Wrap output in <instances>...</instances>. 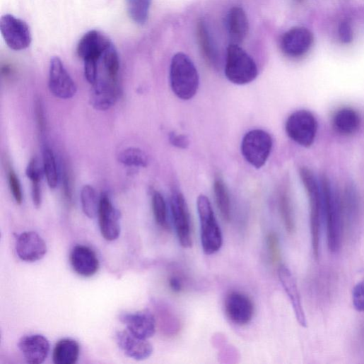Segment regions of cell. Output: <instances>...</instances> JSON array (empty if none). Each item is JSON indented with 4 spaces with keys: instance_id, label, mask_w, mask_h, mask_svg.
Segmentation results:
<instances>
[{
    "instance_id": "6da1fadb",
    "label": "cell",
    "mask_w": 364,
    "mask_h": 364,
    "mask_svg": "<svg viewBox=\"0 0 364 364\" xmlns=\"http://www.w3.org/2000/svg\"><path fill=\"white\" fill-rule=\"evenodd\" d=\"M323 195L324 214L327 221L329 249L337 252L341 247L344 225L342 199L329 178L324 176L321 181Z\"/></svg>"
},
{
    "instance_id": "7a4b0ae2",
    "label": "cell",
    "mask_w": 364,
    "mask_h": 364,
    "mask_svg": "<svg viewBox=\"0 0 364 364\" xmlns=\"http://www.w3.org/2000/svg\"><path fill=\"white\" fill-rule=\"evenodd\" d=\"M170 86L179 98L188 100L194 97L199 86L198 71L192 59L184 53L176 54L171 61Z\"/></svg>"
},
{
    "instance_id": "3957f363",
    "label": "cell",
    "mask_w": 364,
    "mask_h": 364,
    "mask_svg": "<svg viewBox=\"0 0 364 364\" xmlns=\"http://www.w3.org/2000/svg\"><path fill=\"white\" fill-rule=\"evenodd\" d=\"M300 176L309 199L312 245L314 256L317 259L319 257L320 230L324 214L321 183L307 168L303 167L300 169Z\"/></svg>"
},
{
    "instance_id": "277c9868",
    "label": "cell",
    "mask_w": 364,
    "mask_h": 364,
    "mask_svg": "<svg viewBox=\"0 0 364 364\" xmlns=\"http://www.w3.org/2000/svg\"><path fill=\"white\" fill-rule=\"evenodd\" d=\"M225 74L228 80L235 85H247L259 75L258 66L254 59L238 45L231 44L227 49Z\"/></svg>"
},
{
    "instance_id": "5b68a950",
    "label": "cell",
    "mask_w": 364,
    "mask_h": 364,
    "mask_svg": "<svg viewBox=\"0 0 364 364\" xmlns=\"http://www.w3.org/2000/svg\"><path fill=\"white\" fill-rule=\"evenodd\" d=\"M197 209L201 226V241L204 253L213 255L223 245L221 230L209 198L201 194L197 199Z\"/></svg>"
},
{
    "instance_id": "8992f818",
    "label": "cell",
    "mask_w": 364,
    "mask_h": 364,
    "mask_svg": "<svg viewBox=\"0 0 364 364\" xmlns=\"http://www.w3.org/2000/svg\"><path fill=\"white\" fill-rule=\"evenodd\" d=\"M318 130L315 115L306 110L292 113L286 123L288 136L295 143L305 148L310 147L315 142Z\"/></svg>"
},
{
    "instance_id": "52a82bcc",
    "label": "cell",
    "mask_w": 364,
    "mask_h": 364,
    "mask_svg": "<svg viewBox=\"0 0 364 364\" xmlns=\"http://www.w3.org/2000/svg\"><path fill=\"white\" fill-rule=\"evenodd\" d=\"M273 139L269 133L256 129L247 133L241 142V153L251 165L260 169L269 158Z\"/></svg>"
},
{
    "instance_id": "ba28073f",
    "label": "cell",
    "mask_w": 364,
    "mask_h": 364,
    "mask_svg": "<svg viewBox=\"0 0 364 364\" xmlns=\"http://www.w3.org/2000/svg\"><path fill=\"white\" fill-rule=\"evenodd\" d=\"M0 31L8 47L13 50H24L32 43V34L27 23L13 15L1 18Z\"/></svg>"
},
{
    "instance_id": "9c48e42d",
    "label": "cell",
    "mask_w": 364,
    "mask_h": 364,
    "mask_svg": "<svg viewBox=\"0 0 364 364\" xmlns=\"http://www.w3.org/2000/svg\"><path fill=\"white\" fill-rule=\"evenodd\" d=\"M170 208L181 246L185 249L191 248L192 237L189 208L184 195L177 189L172 193Z\"/></svg>"
},
{
    "instance_id": "30bf717a",
    "label": "cell",
    "mask_w": 364,
    "mask_h": 364,
    "mask_svg": "<svg viewBox=\"0 0 364 364\" xmlns=\"http://www.w3.org/2000/svg\"><path fill=\"white\" fill-rule=\"evenodd\" d=\"M49 88L54 96L64 100L72 98L77 92L75 82L58 57L50 61Z\"/></svg>"
},
{
    "instance_id": "8fae6325",
    "label": "cell",
    "mask_w": 364,
    "mask_h": 364,
    "mask_svg": "<svg viewBox=\"0 0 364 364\" xmlns=\"http://www.w3.org/2000/svg\"><path fill=\"white\" fill-rule=\"evenodd\" d=\"M119 93L118 81L112 80L105 74L98 72L97 80L90 92V103L97 110H107L115 104Z\"/></svg>"
},
{
    "instance_id": "7c38bea8",
    "label": "cell",
    "mask_w": 364,
    "mask_h": 364,
    "mask_svg": "<svg viewBox=\"0 0 364 364\" xmlns=\"http://www.w3.org/2000/svg\"><path fill=\"white\" fill-rule=\"evenodd\" d=\"M314 42V36L305 28H293L286 32L281 40L283 52L291 58H299L307 54Z\"/></svg>"
},
{
    "instance_id": "4fadbf2b",
    "label": "cell",
    "mask_w": 364,
    "mask_h": 364,
    "mask_svg": "<svg viewBox=\"0 0 364 364\" xmlns=\"http://www.w3.org/2000/svg\"><path fill=\"white\" fill-rule=\"evenodd\" d=\"M225 311L231 322L242 326L252 321L254 314V305L247 295L233 291L225 298Z\"/></svg>"
},
{
    "instance_id": "5bb4252c",
    "label": "cell",
    "mask_w": 364,
    "mask_h": 364,
    "mask_svg": "<svg viewBox=\"0 0 364 364\" xmlns=\"http://www.w3.org/2000/svg\"><path fill=\"white\" fill-rule=\"evenodd\" d=\"M98 216L102 236L107 241L117 239L120 234V214L105 193L100 195Z\"/></svg>"
},
{
    "instance_id": "9a60e30c",
    "label": "cell",
    "mask_w": 364,
    "mask_h": 364,
    "mask_svg": "<svg viewBox=\"0 0 364 364\" xmlns=\"http://www.w3.org/2000/svg\"><path fill=\"white\" fill-rule=\"evenodd\" d=\"M16 252L22 261L33 263L42 260L46 256L47 246L37 232L25 231L18 237Z\"/></svg>"
},
{
    "instance_id": "2e32d148",
    "label": "cell",
    "mask_w": 364,
    "mask_h": 364,
    "mask_svg": "<svg viewBox=\"0 0 364 364\" xmlns=\"http://www.w3.org/2000/svg\"><path fill=\"white\" fill-rule=\"evenodd\" d=\"M115 340L127 356L136 360L147 359L153 353V346L148 339L135 336L129 329L117 332Z\"/></svg>"
},
{
    "instance_id": "e0dca14e",
    "label": "cell",
    "mask_w": 364,
    "mask_h": 364,
    "mask_svg": "<svg viewBox=\"0 0 364 364\" xmlns=\"http://www.w3.org/2000/svg\"><path fill=\"white\" fill-rule=\"evenodd\" d=\"M119 319L135 336L148 339L156 331V320L154 315L148 310L127 313L120 316Z\"/></svg>"
},
{
    "instance_id": "ac0fdd59",
    "label": "cell",
    "mask_w": 364,
    "mask_h": 364,
    "mask_svg": "<svg viewBox=\"0 0 364 364\" xmlns=\"http://www.w3.org/2000/svg\"><path fill=\"white\" fill-rule=\"evenodd\" d=\"M111 40L98 30L86 33L77 45V54L83 61L99 59L106 49L112 44Z\"/></svg>"
},
{
    "instance_id": "d6986e66",
    "label": "cell",
    "mask_w": 364,
    "mask_h": 364,
    "mask_svg": "<svg viewBox=\"0 0 364 364\" xmlns=\"http://www.w3.org/2000/svg\"><path fill=\"white\" fill-rule=\"evenodd\" d=\"M25 359L28 363H42L48 356L50 344L41 334H32L23 337L18 344Z\"/></svg>"
},
{
    "instance_id": "ffe728a7",
    "label": "cell",
    "mask_w": 364,
    "mask_h": 364,
    "mask_svg": "<svg viewBox=\"0 0 364 364\" xmlns=\"http://www.w3.org/2000/svg\"><path fill=\"white\" fill-rule=\"evenodd\" d=\"M70 263L74 271L79 276L89 278L98 271L100 264L95 253L86 246H76L70 254Z\"/></svg>"
},
{
    "instance_id": "44dd1931",
    "label": "cell",
    "mask_w": 364,
    "mask_h": 364,
    "mask_svg": "<svg viewBox=\"0 0 364 364\" xmlns=\"http://www.w3.org/2000/svg\"><path fill=\"white\" fill-rule=\"evenodd\" d=\"M278 276L293 308L298 323L303 327H307V319L296 280L291 271L285 266L278 269Z\"/></svg>"
},
{
    "instance_id": "7402d4cb",
    "label": "cell",
    "mask_w": 364,
    "mask_h": 364,
    "mask_svg": "<svg viewBox=\"0 0 364 364\" xmlns=\"http://www.w3.org/2000/svg\"><path fill=\"white\" fill-rule=\"evenodd\" d=\"M227 29L232 44L238 45L247 38L249 24L246 13L239 7L231 8L227 16Z\"/></svg>"
},
{
    "instance_id": "603a6c76",
    "label": "cell",
    "mask_w": 364,
    "mask_h": 364,
    "mask_svg": "<svg viewBox=\"0 0 364 364\" xmlns=\"http://www.w3.org/2000/svg\"><path fill=\"white\" fill-rule=\"evenodd\" d=\"M360 116L353 108L345 107L338 110L333 116L332 124L337 133L344 136L355 134L360 128Z\"/></svg>"
},
{
    "instance_id": "cb8c5ba5",
    "label": "cell",
    "mask_w": 364,
    "mask_h": 364,
    "mask_svg": "<svg viewBox=\"0 0 364 364\" xmlns=\"http://www.w3.org/2000/svg\"><path fill=\"white\" fill-rule=\"evenodd\" d=\"M80 346L72 339H63L55 345L53 360L55 364H74L78 359Z\"/></svg>"
},
{
    "instance_id": "d4e9b609",
    "label": "cell",
    "mask_w": 364,
    "mask_h": 364,
    "mask_svg": "<svg viewBox=\"0 0 364 364\" xmlns=\"http://www.w3.org/2000/svg\"><path fill=\"white\" fill-rule=\"evenodd\" d=\"M213 192L220 213L223 219L228 222L231 216L230 196L227 186L220 175L216 176L214 180Z\"/></svg>"
},
{
    "instance_id": "484cf974",
    "label": "cell",
    "mask_w": 364,
    "mask_h": 364,
    "mask_svg": "<svg viewBox=\"0 0 364 364\" xmlns=\"http://www.w3.org/2000/svg\"><path fill=\"white\" fill-rule=\"evenodd\" d=\"M129 18L139 25H144L149 18L152 0H126Z\"/></svg>"
},
{
    "instance_id": "4316f807",
    "label": "cell",
    "mask_w": 364,
    "mask_h": 364,
    "mask_svg": "<svg viewBox=\"0 0 364 364\" xmlns=\"http://www.w3.org/2000/svg\"><path fill=\"white\" fill-rule=\"evenodd\" d=\"M198 37L201 52L209 64L213 66L218 65V55L212 43L207 28L204 22L198 25Z\"/></svg>"
},
{
    "instance_id": "83f0119b",
    "label": "cell",
    "mask_w": 364,
    "mask_h": 364,
    "mask_svg": "<svg viewBox=\"0 0 364 364\" xmlns=\"http://www.w3.org/2000/svg\"><path fill=\"white\" fill-rule=\"evenodd\" d=\"M279 209L287 231L292 233L295 224L291 199L286 187H283L279 194Z\"/></svg>"
},
{
    "instance_id": "f1b7e54d",
    "label": "cell",
    "mask_w": 364,
    "mask_h": 364,
    "mask_svg": "<svg viewBox=\"0 0 364 364\" xmlns=\"http://www.w3.org/2000/svg\"><path fill=\"white\" fill-rule=\"evenodd\" d=\"M43 169L49 187L55 189L59 183L58 168L55 155L48 147L43 151Z\"/></svg>"
},
{
    "instance_id": "f546056e",
    "label": "cell",
    "mask_w": 364,
    "mask_h": 364,
    "mask_svg": "<svg viewBox=\"0 0 364 364\" xmlns=\"http://www.w3.org/2000/svg\"><path fill=\"white\" fill-rule=\"evenodd\" d=\"M82 209L84 214L89 218L98 216L100 199L95 189L90 185H85L81 194Z\"/></svg>"
},
{
    "instance_id": "4dcf8cb0",
    "label": "cell",
    "mask_w": 364,
    "mask_h": 364,
    "mask_svg": "<svg viewBox=\"0 0 364 364\" xmlns=\"http://www.w3.org/2000/svg\"><path fill=\"white\" fill-rule=\"evenodd\" d=\"M118 160L120 163L128 167L146 168L148 165L147 155L136 148H129L121 152Z\"/></svg>"
},
{
    "instance_id": "1f68e13d",
    "label": "cell",
    "mask_w": 364,
    "mask_h": 364,
    "mask_svg": "<svg viewBox=\"0 0 364 364\" xmlns=\"http://www.w3.org/2000/svg\"><path fill=\"white\" fill-rule=\"evenodd\" d=\"M152 206L154 217L159 226L164 229L169 227L168 218V207L163 196L155 192L152 198Z\"/></svg>"
},
{
    "instance_id": "d6a6232c",
    "label": "cell",
    "mask_w": 364,
    "mask_h": 364,
    "mask_svg": "<svg viewBox=\"0 0 364 364\" xmlns=\"http://www.w3.org/2000/svg\"><path fill=\"white\" fill-rule=\"evenodd\" d=\"M266 239L271 260L273 264L278 265L281 259L278 235L275 233L271 232L267 235Z\"/></svg>"
},
{
    "instance_id": "836d02e7",
    "label": "cell",
    "mask_w": 364,
    "mask_h": 364,
    "mask_svg": "<svg viewBox=\"0 0 364 364\" xmlns=\"http://www.w3.org/2000/svg\"><path fill=\"white\" fill-rule=\"evenodd\" d=\"M8 182L15 200L18 204H21L23 200V189L20 180L13 168H10L8 171Z\"/></svg>"
},
{
    "instance_id": "e575fe53",
    "label": "cell",
    "mask_w": 364,
    "mask_h": 364,
    "mask_svg": "<svg viewBox=\"0 0 364 364\" xmlns=\"http://www.w3.org/2000/svg\"><path fill=\"white\" fill-rule=\"evenodd\" d=\"M62 183L64 196L67 201L71 203L73 199L72 175L69 168L65 163L62 168Z\"/></svg>"
},
{
    "instance_id": "d590c367",
    "label": "cell",
    "mask_w": 364,
    "mask_h": 364,
    "mask_svg": "<svg viewBox=\"0 0 364 364\" xmlns=\"http://www.w3.org/2000/svg\"><path fill=\"white\" fill-rule=\"evenodd\" d=\"M98 60L87 59L84 62V75L87 81L92 86L95 83L98 74Z\"/></svg>"
},
{
    "instance_id": "8d00e7d4",
    "label": "cell",
    "mask_w": 364,
    "mask_h": 364,
    "mask_svg": "<svg viewBox=\"0 0 364 364\" xmlns=\"http://www.w3.org/2000/svg\"><path fill=\"white\" fill-rule=\"evenodd\" d=\"M26 175L31 182H41L43 171L37 158H33L26 169Z\"/></svg>"
},
{
    "instance_id": "74e56055",
    "label": "cell",
    "mask_w": 364,
    "mask_h": 364,
    "mask_svg": "<svg viewBox=\"0 0 364 364\" xmlns=\"http://www.w3.org/2000/svg\"><path fill=\"white\" fill-rule=\"evenodd\" d=\"M352 299L354 308L364 312V279L353 288Z\"/></svg>"
},
{
    "instance_id": "f35d334b",
    "label": "cell",
    "mask_w": 364,
    "mask_h": 364,
    "mask_svg": "<svg viewBox=\"0 0 364 364\" xmlns=\"http://www.w3.org/2000/svg\"><path fill=\"white\" fill-rule=\"evenodd\" d=\"M339 37L341 42L349 44L353 41V33L351 24L348 21H342L339 26Z\"/></svg>"
},
{
    "instance_id": "ab89813d",
    "label": "cell",
    "mask_w": 364,
    "mask_h": 364,
    "mask_svg": "<svg viewBox=\"0 0 364 364\" xmlns=\"http://www.w3.org/2000/svg\"><path fill=\"white\" fill-rule=\"evenodd\" d=\"M35 110L38 129L40 134L44 135L46 129V123L44 107L40 99H37L35 101Z\"/></svg>"
},
{
    "instance_id": "60d3db41",
    "label": "cell",
    "mask_w": 364,
    "mask_h": 364,
    "mask_svg": "<svg viewBox=\"0 0 364 364\" xmlns=\"http://www.w3.org/2000/svg\"><path fill=\"white\" fill-rule=\"evenodd\" d=\"M169 141L172 146L180 149H187L189 146L187 136L174 132L170 134Z\"/></svg>"
},
{
    "instance_id": "b9f144b4",
    "label": "cell",
    "mask_w": 364,
    "mask_h": 364,
    "mask_svg": "<svg viewBox=\"0 0 364 364\" xmlns=\"http://www.w3.org/2000/svg\"><path fill=\"white\" fill-rule=\"evenodd\" d=\"M32 198L37 209L41 207L42 203V190L41 182H32Z\"/></svg>"
},
{
    "instance_id": "7bdbcfd3",
    "label": "cell",
    "mask_w": 364,
    "mask_h": 364,
    "mask_svg": "<svg viewBox=\"0 0 364 364\" xmlns=\"http://www.w3.org/2000/svg\"><path fill=\"white\" fill-rule=\"evenodd\" d=\"M169 285L175 293H180L183 289L182 281L178 276H172L169 280Z\"/></svg>"
}]
</instances>
